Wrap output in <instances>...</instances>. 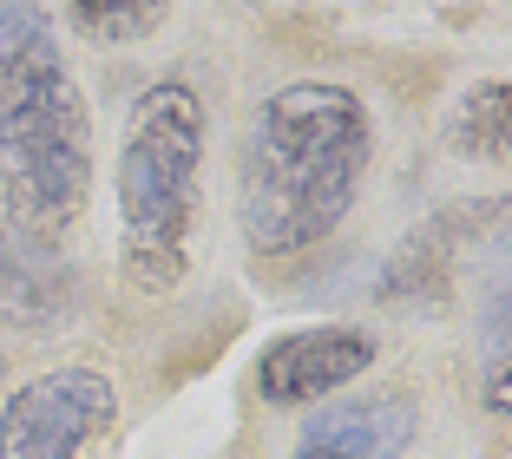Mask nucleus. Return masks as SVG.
I'll use <instances>...</instances> for the list:
<instances>
[{
	"label": "nucleus",
	"mask_w": 512,
	"mask_h": 459,
	"mask_svg": "<svg viewBox=\"0 0 512 459\" xmlns=\"http://www.w3.org/2000/svg\"><path fill=\"white\" fill-rule=\"evenodd\" d=\"M368 171V112L355 92L302 79L283 86L250 138L243 171V237L263 256L309 250L348 217Z\"/></svg>",
	"instance_id": "obj_1"
},
{
	"label": "nucleus",
	"mask_w": 512,
	"mask_h": 459,
	"mask_svg": "<svg viewBox=\"0 0 512 459\" xmlns=\"http://www.w3.org/2000/svg\"><path fill=\"white\" fill-rule=\"evenodd\" d=\"M92 119L33 0H0V191L7 217L53 237L86 204Z\"/></svg>",
	"instance_id": "obj_2"
},
{
	"label": "nucleus",
	"mask_w": 512,
	"mask_h": 459,
	"mask_svg": "<svg viewBox=\"0 0 512 459\" xmlns=\"http://www.w3.org/2000/svg\"><path fill=\"white\" fill-rule=\"evenodd\" d=\"M197 164H204V105L191 86H151L132 105L119 151V217L125 276L138 289H171L184 276V243L197 217Z\"/></svg>",
	"instance_id": "obj_3"
},
{
	"label": "nucleus",
	"mask_w": 512,
	"mask_h": 459,
	"mask_svg": "<svg viewBox=\"0 0 512 459\" xmlns=\"http://www.w3.org/2000/svg\"><path fill=\"white\" fill-rule=\"evenodd\" d=\"M112 381L99 368H53L20 387L0 414V459H79L92 433L112 427Z\"/></svg>",
	"instance_id": "obj_4"
},
{
	"label": "nucleus",
	"mask_w": 512,
	"mask_h": 459,
	"mask_svg": "<svg viewBox=\"0 0 512 459\" xmlns=\"http://www.w3.org/2000/svg\"><path fill=\"white\" fill-rule=\"evenodd\" d=\"M368 361H375V341L355 335V328H302V335H283L276 348H263L256 387L276 407H296V400H322L335 387H348Z\"/></svg>",
	"instance_id": "obj_5"
},
{
	"label": "nucleus",
	"mask_w": 512,
	"mask_h": 459,
	"mask_svg": "<svg viewBox=\"0 0 512 459\" xmlns=\"http://www.w3.org/2000/svg\"><path fill=\"white\" fill-rule=\"evenodd\" d=\"M414 440V400L407 394H355L322 407L296 433L289 459H401Z\"/></svg>",
	"instance_id": "obj_6"
},
{
	"label": "nucleus",
	"mask_w": 512,
	"mask_h": 459,
	"mask_svg": "<svg viewBox=\"0 0 512 459\" xmlns=\"http://www.w3.org/2000/svg\"><path fill=\"white\" fill-rule=\"evenodd\" d=\"M66 302H73V282H66L53 243L0 210V322L46 328L66 315Z\"/></svg>",
	"instance_id": "obj_7"
},
{
	"label": "nucleus",
	"mask_w": 512,
	"mask_h": 459,
	"mask_svg": "<svg viewBox=\"0 0 512 459\" xmlns=\"http://www.w3.org/2000/svg\"><path fill=\"white\" fill-rule=\"evenodd\" d=\"M66 7L99 40H138V33H151L158 14H165V0H66Z\"/></svg>",
	"instance_id": "obj_8"
},
{
	"label": "nucleus",
	"mask_w": 512,
	"mask_h": 459,
	"mask_svg": "<svg viewBox=\"0 0 512 459\" xmlns=\"http://www.w3.org/2000/svg\"><path fill=\"white\" fill-rule=\"evenodd\" d=\"M460 151L473 158H506V86H480L460 112Z\"/></svg>",
	"instance_id": "obj_9"
}]
</instances>
